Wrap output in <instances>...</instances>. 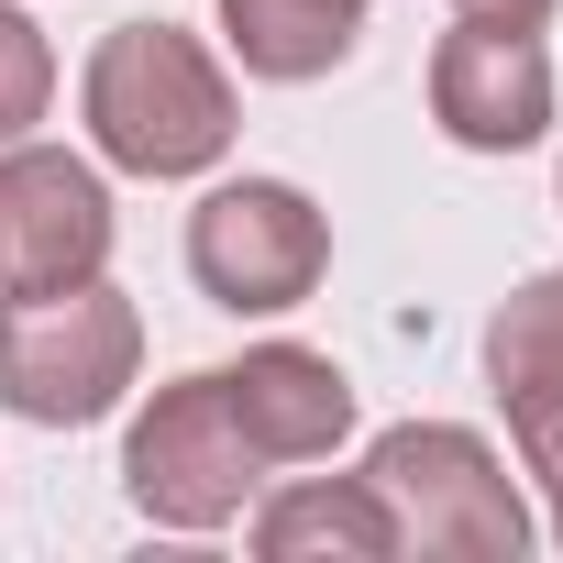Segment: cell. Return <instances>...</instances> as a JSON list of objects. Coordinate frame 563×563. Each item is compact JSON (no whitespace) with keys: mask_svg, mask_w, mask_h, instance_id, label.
I'll list each match as a JSON object with an SVG mask.
<instances>
[{"mask_svg":"<svg viewBox=\"0 0 563 563\" xmlns=\"http://www.w3.org/2000/svg\"><path fill=\"white\" fill-rule=\"evenodd\" d=\"M78 111H89L100 166H122V177H199V166H221L232 133H243L221 56H210L199 34H177V23H111V34L89 45Z\"/></svg>","mask_w":563,"mask_h":563,"instance_id":"obj_1","label":"cell"},{"mask_svg":"<svg viewBox=\"0 0 563 563\" xmlns=\"http://www.w3.org/2000/svg\"><path fill=\"white\" fill-rule=\"evenodd\" d=\"M365 486H376L398 552H420V563H519L530 530H541L530 497H519V475L497 464V442L464 431V420H398V431H376Z\"/></svg>","mask_w":563,"mask_h":563,"instance_id":"obj_2","label":"cell"},{"mask_svg":"<svg viewBox=\"0 0 563 563\" xmlns=\"http://www.w3.org/2000/svg\"><path fill=\"white\" fill-rule=\"evenodd\" d=\"M144 365V310L111 288V276H78V288H34L0 310V409L34 431H89L122 409Z\"/></svg>","mask_w":563,"mask_h":563,"instance_id":"obj_3","label":"cell"},{"mask_svg":"<svg viewBox=\"0 0 563 563\" xmlns=\"http://www.w3.org/2000/svg\"><path fill=\"white\" fill-rule=\"evenodd\" d=\"M321 265H332V221L288 177H232V188H210L188 210V276H199V299L232 310V321L299 310L321 288Z\"/></svg>","mask_w":563,"mask_h":563,"instance_id":"obj_4","label":"cell"},{"mask_svg":"<svg viewBox=\"0 0 563 563\" xmlns=\"http://www.w3.org/2000/svg\"><path fill=\"white\" fill-rule=\"evenodd\" d=\"M254 475H265V453L243 442V420H232V398H221V365L155 387V409H144L133 442H122V497H133L155 530H232L243 497H254Z\"/></svg>","mask_w":563,"mask_h":563,"instance_id":"obj_5","label":"cell"},{"mask_svg":"<svg viewBox=\"0 0 563 563\" xmlns=\"http://www.w3.org/2000/svg\"><path fill=\"white\" fill-rule=\"evenodd\" d=\"M111 265V188L67 144H0V288H78Z\"/></svg>","mask_w":563,"mask_h":563,"instance_id":"obj_6","label":"cell"},{"mask_svg":"<svg viewBox=\"0 0 563 563\" xmlns=\"http://www.w3.org/2000/svg\"><path fill=\"white\" fill-rule=\"evenodd\" d=\"M431 122L464 155H519L552 133V56L519 23H453L431 45Z\"/></svg>","mask_w":563,"mask_h":563,"instance_id":"obj_7","label":"cell"},{"mask_svg":"<svg viewBox=\"0 0 563 563\" xmlns=\"http://www.w3.org/2000/svg\"><path fill=\"white\" fill-rule=\"evenodd\" d=\"M486 387L508 409V442L541 486H563V265H541L486 321Z\"/></svg>","mask_w":563,"mask_h":563,"instance_id":"obj_8","label":"cell"},{"mask_svg":"<svg viewBox=\"0 0 563 563\" xmlns=\"http://www.w3.org/2000/svg\"><path fill=\"white\" fill-rule=\"evenodd\" d=\"M221 398L265 464H321L354 431V376L310 343H254L243 365H221Z\"/></svg>","mask_w":563,"mask_h":563,"instance_id":"obj_9","label":"cell"},{"mask_svg":"<svg viewBox=\"0 0 563 563\" xmlns=\"http://www.w3.org/2000/svg\"><path fill=\"white\" fill-rule=\"evenodd\" d=\"M254 552L265 563H398V530L365 475H299L254 508Z\"/></svg>","mask_w":563,"mask_h":563,"instance_id":"obj_10","label":"cell"},{"mask_svg":"<svg viewBox=\"0 0 563 563\" xmlns=\"http://www.w3.org/2000/svg\"><path fill=\"white\" fill-rule=\"evenodd\" d=\"M365 0H221V45L243 56V78L265 89H310L354 56Z\"/></svg>","mask_w":563,"mask_h":563,"instance_id":"obj_11","label":"cell"},{"mask_svg":"<svg viewBox=\"0 0 563 563\" xmlns=\"http://www.w3.org/2000/svg\"><path fill=\"white\" fill-rule=\"evenodd\" d=\"M45 100H56V45H45L34 12L0 0V144H23V133L45 122Z\"/></svg>","mask_w":563,"mask_h":563,"instance_id":"obj_12","label":"cell"},{"mask_svg":"<svg viewBox=\"0 0 563 563\" xmlns=\"http://www.w3.org/2000/svg\"><path fill=\"white\" fill-rule=\"evenodd\" d=\"M453 23H519V34H541L552 0H453Z\"/></svg>","mask_w":563,"mask_h":563,"instance_id":"obj_13","label":"cell"},{"mask_svg":"<svg viewBox=\"0 0 563 563\" xmlns=\"http://www.w3.org/2000/svg\"><path fill=\"white\" fill-rule=\"evenodd\" d=\"M552 541H563V486H552Z\"/></svg>","mask_w":563,"mask_h":563,"instance_id":"obj_14","label":"cell"},{"mask_svg":"<svg viewBox=\"0 0 563 563\" xmlns=\"http://www.w3.org/2000/svg\"><path fill=\"white\" fill-rule=\"evenodd\" d=\"M552 199H563V177H552Z\"/></svg>","mask_w":563,"mask_h":563,"instance_id":"obj_15","label":"cell"}]
</instances>
